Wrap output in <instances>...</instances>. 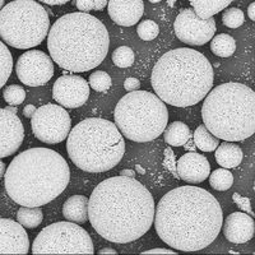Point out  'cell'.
Here are the masks:
<instances>
[{
	"mask_svg": "<svg viewBox=\"0 0 255 255\" xmlns=\"http://www.w3.org/2000/svg\"><path fill=\"white\" fill-rule=\"evenodd\" d=\"M159 239L180 252H199L217 239L223 216L218 200L206 189L179 186L162 197L154 212Z\"/></svg>",
	"mask_w": 255,
	"mask_h": 255,
	"instance_id": "1",
	"label": "cell"
},
{
	"mask_svg": "<svg viewBox=\"0 0 255 255\" xmlns=\"http://www.w3.org/2000/svg\"><path fill=\"white\" fill-rule=\"evenodd\" d=\"M154 199L135 179L115 176L96 186L88 200V220L105 240L127 244L142 238L154 221Z\"/></svg>",
	"mask_w": 255,
	"mask_h": 255,
	"instance_id": "2",
	"label": "cell"
},
{
	"mask_svg": "<svg viewBox=\"0 0 255 255\" xmlns=\"http://www.w3.org/2000/svg\"><path fill=\"white\" fill-rule=\"evenodd\" d=\"M65 158L44 147L29 148L9 163L4 186L9 198L22 207H41L59 197L69 184Z\"/></svg>",
	"mask_w": 255,
	"mask_h": 255,
	"instance_id": "3",
	"label": "cell"
},
{
	"mask_svg": "<svg viewBox=\"0 0 255 255\" xmlns=\"http://www.w3.org/2000/svg\"><path fill=\"white\" fill-rule=\"evenodd\" d=\"M110 46L108 28L88 13H69L51 26L47 36L50 56L59 67L73 73L95 69Z\"/></svg>",
	"mask_w": 255,
	"mask_h": 255,
	"instance_id": "4",
	"label": "cell"
},
{
	"mask_svg": "<svg viewBox=\"0 0 255 255\" xmlns=\"http://www.w3.org/2000/svg\"><path fill=\"white\" fill-rule=\"evenodd\" d=\"M151 83L159 100L176 108H189L206 99L213 87V69L197 50L175 49L154 64Z\"/></svg>",
	"mask_w": 255,
	"mask_h": 255,
	"instance_id": "5",
	"label": "cell"
},
{
	"mask_svg": "<svg viewBox=\"0 0 255 255\" xmlns=\"http://www.w3.org/2000/svg\"><path fill=\"white\" fill-rule=\"evenodd\" d=\"M204 127L216 138L240 142L255 131V93L241 83L221 84L209 91L202 106Z\"/></svg>",
	"mask_w": 255,
	"mask_h": 255,
	"instance_id": "6",
	"label": "cell"
},
{
	"mask_svg": "<svg viewBox=\"0 0 255 255\" xmlns=\"http://www.w3.org/2000/svg\"><path fill=\"white\" fill-rule=\"evenodd\" d=\"M67 151L73 163L83 171L106 172L122 161L125 140L114 123L88 118L70 130Z\"/></svg>",
	"mask_w": 255,
	"mask_h": 255,
	"instance_id": "7",
	"label": "cell"
},
{
	"mask_svg": "<svg viewBox=\"0 0 255 255\" xmlns=\"http://www.w3.org/2000/svg\"><path fill=\"white\" fill-rule=\"evenodd\" d=\"M115 125L123 135L138 143L151 142L165 131L168 111L162 100L147 91L129 92L115 108Z\"/></svg>",
	"mask_w": 255,
	"mask_h": 255,
	"instance_id": "8",
	"label": "cell"
},
{
	"mask_svg": "<svg viewBox=\"0 0 255 255\" xmlns=\"http://www.w3.org/2000/svg\"><path fill=\"white\" fill-rule=\"evenodd\" d=\"M49 32V14L38 1L15 0L1 8L0 37L9 46L22 50L38 46Z\"/></svg>",
	"mask_w": 255,
	"mask_h": 255,
	"instance_id": "9",
	"label": "cell"
},
{
	"mask_svg": "<svg viewBox=\"0 0 255 255\" xmlns=\"http://www.w3.org/2000/svg\"><path fill=\"white\" fill-rule=\"evenodd\" d=\"M32 253L40 254H86L95 253L88 232L76 222H56L36 236Z\"/></svg>",
	"mask_w": 255,
	"mask_h": 255,
	"instance_id": "10",
	"label": "cell"
},
{
	"mask_svg": "<svg viewBox=\"0 0 255 255\" xmlns=\"http://www.w3.org/2000/svg\"><path fill=\"white\" fill-rule=\"evenodd\" d=\"M31 125L38 140L46 144H56L68 138L72 120L65 109L47 104L36 110L31 118Z\"/></svg>",
	"mask_w": 255,
	"mask_h": 255,
	"instance_id": "11",
	"label": "cell"
},
{
	"mask_svg": "<svg viewBox=\"0 0 255 255\" xmlns=\"http://www.w3.org/2000/svg\"><path fill=\"white\" fill-rule=\"evenodd\" d=\"M175 33L180 41L191 46L207 44L216 33L215 18L200 19L193 8L183 9L175 19Z\"/></svg>",
	"mask_w": 255,
	"mask_h": 255,
	"instance_id": "12",
	"label": "cell"
},
{
	"mask_svg": "<svg viewBox=\"0 0 255 255\" xmlns=\"http://www.w3.org/2000/svg\"><path fill=\"white\" fill-rule=\"evenodd\" d=\"M17 76L29 87L44 86L54 76L51 58L41 50H29L19 56L15 65Z\"/></svg>",
	"mask_w": 255,
	"mask_h": 255,
	"instance_id": "13",
	"label": "cell"
},
{
	"mask_svg": "<svg viewBox=\"0 0 255 255\" xmlns=\"http://www.w3.org/2000/svg\"><path fill=\"white\" fill-rule=\"evenodd\" d=\"M90 88V83L86 79L70 74L56 79L52 87V96L63 108L77 109L87 102Z\"/></svg>",
	"mask_w": 255,
	"mask_h": 255,
	"instance_id": "14",
	"label": "cell"
},
{
	"mask_svg": "<svg viewBox=\"0 0 255 255\" xmlns=\"http://www.w3.org/2000/svg\"><path fill=\"white\" fill-rule=\"evenodd\" d=\"M24 138V128L17 114L6 109L0 110V156H12Z\"/></svg>",
	"mask_w": 255,
	"mask_h": 255,
	"instance_id": "15",
	"label": "cell"
},
{
	"mask_svg": "<svg viewBox=\"0 0 255 255\" xmlns=\"http://www.w3.org/2000/svg\"><path fill=\"white\" fill-rule=\"evenodd\" d=\"M29 240L24 226L8 218L0 220V253L5 254H27Z\"/></svg>",
	"mask_w": 255,
	"mask_h": 255,
	"instance_id": "16",
	"label": "cell"
},
{
	"mask_svg": "<svg viewBox=\"0 0 255 255\" xmlns=\"http://www.w3.org/2000/svg\"><path fill=\"white\" fill-rule=\"evenodd\" d=\"M177 176L189 184L203 183L211 172L209 161L197 152H188L176 162Z\"/></svg>",
	"mask_w": 255,
	"mask_h": 255,
	"instance_id": "17",
	"label": "cell"
},
{
	"mask_svg": "<svg viewBox=\"0 0 255 255\" xmlns=\"http://www.w3.org/2000/svg\"><path fill=\"white\" fill-rule=\"evenodd\" d=\"M223 225L225 238L232 244H245L253 239L255 231V223L253 217L243 212H235L227 216Z\"/></svg>",
	"mask_w": 255,
	"mask_h": 255,
	"instance_id": "18",
	"label": "cell"
},
{
	"mask_svg": "<svg viewBox=\"0 0 255 255\" xmlns=\"http://www.w3.org/2000/svg\"><path fill=\"white\" fill-rule=\"evenodd\" d=\"M109 15L116 24L130 27L138 23L144 12L142 0H110L108 4Z\"/></svg>",
	"mask_w": 255,
	"mask_h": 255,
	"instance_id": "19",
	"label": "cell"
},
{
	"mask_svg": "<svg viewBox=\"0 0 255 255\" xmlns=\"http://www.w3.org/2000/svg\"><path fill=\"white\" fill-rule=\"evenodd\" d=\"M88 200L84 195H73L64 203L63 215L65 220L76 222L78 225L87 222L88 220Z\"/></svg>",
	"mask_w": 255,
	"mask_h": 255,
	"instance_id": "20",
	"label": "cell"
},
{
	"mask_svg": "<svg viewBox=\"0 0 255 255\" xmlns=\"http://www.w3.org/2000/svg\"><path fill=\"white\" fill-rule=\"evenodd\" d=\"M216 161L223 168H235L243 161V151L235 143L223 142L217 147Z\"/></svg>",
	"mask_w": 255,
	"mask_h": 255,
	"instance_id": "21",
	"label": "cell"
},
{
	"mask_svg": "<svg viewBox=\"0 0 255 255\" xmlns=\"http://www.w3.org/2000/svg\"><path fill=\"white\" fill-rule=\"evenodd\" d=\"M231 4L230 0H191L190 5L200 19H209L213 15L220 13L222 9H226Z\"/></svg>",
	"mask_w": 255,
	"mask_h": 255,
	"instance_id": "22",
	"label": "cell"
},
{
	"mask_svg": "<svg viewBox=\"0 0 255 255\" xmlns=\"http://www.w3.org/2000/svg\"><path fill=\"white\" fill-rule=\"evenodd\" d=\"M165 142L172 147H183L191 138V131L186 124L181 122H174L166 127Z\"/></svg>",
	"mask_w": 255,
	"mask_h": 255,
	"instance_id": "23",
	"label": "cell"
},
{
	"mask_svg": "<svg viewBox=\"0 0 255 255\" xmlns=\"http://www.w3.org/2000/svg\"><path fill=\"white\" fill-rule=\"evenodd\" d=\"M211 50L220 58H230L236 50V41L227 33H221L212 38Z\"/></svg>",
	"mask_w": 255,
	"mask_h": 255,
	"instance_id": "24",
	"label": "cell"
},
{
	"mask_svg": "<svg viewBox=\"0 0 255 255\" xmlns=\"http://www.w3.org/2000/svg\"><path fill=\"white\" fill-rule=\"evenodd\" d=\"M193 140H194L195 147L199 148L200 151L203 152L215 151L216 148L220 145L218 138H216V136L204 127V124L199 125V127L195 129L194 135H193Z\"/></svg>",
	"mask_w": 255,
	"mask_h": 255,
	"instance_id": "25",
	"label": "cell"
},
{
	"mask_svg": "<svg viewBox=\"0 0 255 255\" xmlns=\"http://www.w3.org/2000/svg\"><path fill=\"white\" fill-rule=\"evenodd\" d=\"M44 220V213L40 207H22L17 213V221L26 229H36Z\"/></svg>",
	"mask_w": 255,
	"mask_h": 255,
	"instance_id": "26",
	"label": "cell"
},
{
	"mask_svg": "<svg viewBox=\"0 0 255 255\" xmlns=\"http://www.w3.org/2000/svg\"><path fill=\"white\" fill-rule=\"evenodd\" d=\"M209 184L215 190H229L234 184V175L227 168H218L209 176Z\"/></svg>",
	"mask_w": 255,
	"mask_h": 255,
	"instance_id": "27",
	"label": "cell"
},
{
	"mask_svg": "<svg viewBox=\"0 0 255 255\" xmlns=\"http://www.w3.org/2000/svg\"><path fill=\"white\" fill-rule=\"evenodd\" d=\"M0 51H1V55H0V63H1V67H0V70H1V74H0V86L4 87L5 86V82L8 81L10 73H12L13 69V58L12 54L9 51L8 46H5L4 42L0 44Z\"/></svg>",
	"mask_w": 255,
	"mask_h": 255,
	"instance_id": "28",
	"label": "cell"
},
{
	"mask_svg": "<svg viewBox=\"0 0 255 255\" xmlns=\"http://www.w3.org/2000/svg\"><path fill=\"white\" fill-rule=\"evenodd\" d=\"M113 61L116 67L129 68L134 63V52L130 47L120 46L113 52Z\"/></svg>",
	"mask_w": 255,
	"mask_h": 255,
	"instance_id": "29",
	"label": "cell"
},
{
	"mask_svg": "<svg viewBox=\"0 0 255 255\" xmlns=\"http://www.w3.org/2000/svg\"><path fill=\"white\" fill-rule=\"evenodd\" d=\"M90 87L97 92H106L111 87V77L104 70H96L90 76Z\"/></svg>",
	"mask_w": 255,
	"mask_h": 255,
	"instance_id": "30",
	"label": "cell"
},
{
	"mask_svg": "<svg viewBox=\"0 0 255 255\" xmlns=\"http://www.w3.org/2000/svg\"><path fill=\"white\" fill-rule=\"evenodd\" d=\"M3 97L10 106H17L20 105L26 99V91L23 87L17 86V84H12L5 87L3 91Z\"/></svg>",
	"mask_w": 255,
	"mask_h": 255,
	"instance_id": "31",
	"label": "cell"
},
{
	"mask_svg": "<svg viewBox=\"0 0 255 255\" xmlns=\"http://www.w3.org/2000/svg\"><path fill=\"white\" fill-rule=\"evenodd\" d=\"M136 33L143 41H152L158 36L159 27L154 20L147 19L138 24Z\"/></svg>",
	"mask_w": 255,
	"mask_h": 255,
	"instance_id": "32",
	"label": "cell"
},
{
	"mask_svg": "<svg viewBox=\"0 0 255 255\" xmlns=\"http://www.w3.org/2000/svg\"><path fill=\"white\" fill-rule=\"evenodd\" d=\"M222 20L227 28H239L244 23L245 17L239 8H229L223 12Z\"/></svg>",
	"mask_w": 255,
	"mask_h": 255,
	"instance_id": "33",
	"label": "cell"
},
{
	"mask_svg": "<svg viewBox=\"0 0 255 255\" xmlns=\"http://www.w3.org/2000/svg\"><path fill=\"white\" fill-rule=\"evenodd\" d=\"M73 4L81 10L82 13H88L90 10H102L105 6H108L106 0H76Z\"/></svg>",
	"mask_w": 255,
	"mask_h": 255,
	"instance_id": "34",
	"label": "cell"
},
{
	"mask_svg": "<svg viewBox=\"0 0 255 255\" xmlns=\"http://www.w3.org/2000/svg\"><path fill=\"white\" fill-rule=\"evenodd\" d=\"M232 199H234V202H235V203L240 207V209L245 211L247 213H250L253 217V211H252V206H250V199L241 197V195L238 194V193H235V194L232 195Z\"/></svg>",
	"mask_w": 255,
	"mask_h": 255,
	"instance_id": "35",
	"label": "cell"
},
{
	"mask_svg": "<svg viewBox=\"0 0 255 255\" xmlns=\"http://www.w3.org/2000/svg\"><path fill=\"white\" fill-rule=\"evenodd\" d=\"M140 82L136 78H128L124 82V88L128 92H135V91H139Z\"/></svg>",
	"mask_w": 255,
	"mask_h": 255,
	"instance_id": "36",
	"label": "cell"
},
{
	"mask_svg": "<svg viewBox=\"0 0 255 255\" xmlns=\"http://www.w3.org/2000/svg\"><path fill=\"white\" fill-rule=\"evenodd\" d=\"M151 254H170V255H175L174 250H167V249H152V250H147V252H143L142 255H151Z\"/></svg>",
	"mask_w": 255,
	"mask_h": 255,
	"instance_id": "37",
	"label": "cell"
},
{
	"mask_svg": "<svg viewBox=\"0 0 255 255\" xmlns=\"http://www.w3.org/2000/svg\"><path fill=\"white\" fill-rule=\"evenodd\" d=\"M36 110H37V109H36L33 105H27L23 110V115L26 116V118H32V116L35 115Z\"/></svg>",
	"mask_w": 255,
	"mask_h": 255,
	"instance_id": "38",
	"label": "cell"
},
{
	"mask_svg": "<svg viewBox=\"0 0 255 255\" xmlns=\"http://www.w3.org/2000/svg\"><path fill=\"white\" fill-rule=\"evenodd\" d=\"M42 3L46 5H63L67 4V0H42Z\"/></svg>",
	"mask_w": 255,
	"mask_h": 255,
	"instance_id": "39",
	"label": "cell"
},
{
	"mask_svg": "<svg viewBox=\"0 0 255 255\" xmlns=\"http://www.w3.org/2000/svg\"><path fill=\"white\" fill-rule=\"evenodd\" d=\"M120 176L131 177V179H134V177H135V171H134V170H123V171L120 172Z\"/></svg>",
	"mask_w": 255,
	"mask_h": 255,
	"instance_id": "40",
	"label": "cell"
},
{
	"mask_svg": "<svg viewBox=\"0 0 255 255\" xmlns=\"http://www.w3.org/2000/svg\"><path fill=\"white\" fill-rule=\"evenodd\" d=\"M248 13H249V17L252 20H255V3L250 4L249 9H248Z\"/></svg>",
	"mask_w": 255,
	"mask_h": 255,
	"instance_id": "41",
	"label": "cell"
},
{
	"mask_svg": "<svg viewBox=\"0 0 255 255\" xmlns=\"http://www.w3.org/2000/svg\"><path fill=\"white\" fill-rule=\"evenodd\" d=\"M99 254H114V255H116L118 253H116L114 249H110V248H104V249L99 250Z\"/></svg>",
	"mask_w": 255,
	"mask_h": 255,
	"instance_id": "42",
	"label": "cell"
},
{
	"mask_svg": "<svg viewBox=\"0 0 255 255\" xmlns=\"http://www.w3.org/2000/svg\"><path fill=\"white\" fill-rule=\"evenodd\" d=\"M191 138H193V136H191ZM191 138L188 140V142L185 143V144H184V147H185L186 151H189V149H190V151L194 152V151H195V148H194L195 144H193V143H191Z\"/></svg>",
	"mask_w": 255,
	"mask_h": 255,
	"instance_id": "43",
	"label": "cell"
},
{
	"mask_svg": "<svg viewBox=\"0 0 255 255\" xmlns=\"http://www.w3.org/2000/svg\"><path fill=\"white\" fill-rule=\"evenodd\" d=\"M0 176L3 177L4 179V176H5V165H4V162H0Z\"/></svg>",
	"mask_w": 255,
	"mask_h": 255,
	"instance_id": "44",
	"label": "cell"
},
{
	"mask_svg": "<svg viewBox=\"0 0 255 255\" xmlns=\"http://www.w3.org/2000/svg\"><path fill=\"white\" fill-rule=\"evenodd\" d=\"M5 109L8 111H10V113H14V114L18 113V108H14V106H10V105H9L8 108H5Z\"/></svg>",
	"mask_w": 255,
	"mask_h": 255,
	"instance_id": "45",
	"label": "cell"
},
{
	"mask_svg": "<svg viewBox=\"0 0 255 255\" xmlns=\"http://www.w3.org/2000/svg\"><path fill=\"white\" fill-rule=\"evenodd\" d=\"M135 168H136V171H139L140 172V174H144V170H143V168L142 167H140V166H138V165H136L135 166Z\"/></svg>",
	"mask_w": 255,
	"mask_h": 255,
	"instance_id": "46",
	"label": "cell"
}]
</instances>
